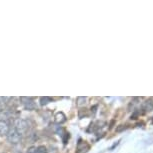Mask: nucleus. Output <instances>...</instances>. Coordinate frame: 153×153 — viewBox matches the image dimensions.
<instances>
[{
    "mask_svg": "<svg viewBox=\"0 0 153 153\" xmlns=\"http://www.w3.org/2000/svg\"><path fill=\"white\" fill-rule=\"evenodd\" d=\"M9 131L10 128L6 121H0V135H7Z\"/></svg>",
    "mask_w": 153,
    "mask_h": 153,
    "instance_id": "5",
    "label": "nucleus"
},
{
    "mask_svg": "<svg viewBox=\"0 0 153 153\" xmlns=\"http://www.w3.org/2000/svg\"><path fill=\"white\" fill-rule=\"evenodd\" d=\"M89 149V145L87 143L83 142L82 140H79L78 144H77V153H85L87 152Z\"/></svg>",
    "mask_w": 153,
    "mask_h": 153,
    "instance_id": "4",
    "label": "nucleus"
},
{
    "mask_svg": "<svg viewBox=\"0 0 153 153\" xmlns=\"http://www.w3.org/2000/svg\"><path fill=\"white\" fill-rule=\"evenodd\" d=\"M35 153H47V149H46L45 146L43 145H40L36 148V151Z\"/></svg>",
    "mask_w": 153,
    "mask_h": 153,
    "instance_id": "8",
    "label": "nucleus"
},
{
    "mask_svg": "<svg viewBox=\"0 0 153 153\" xmlns=\"http://www.w3.org/2000/svg\"><path fill=\"white\" fill-rule=\"evenodd\" d=\"M49 102H51V98L50 97L44 96V97L40 98V104H41V105H47Z\"/></svg>",
    "mask_w": 153,
    "mask_h": 153,
    "instance_id": "7",
    "label": "nucleus"
},
{
    "mask_svg": "<svg viewBox=\"0 0 153 153\" xmlns=\"http://www.w3.org/2000/svg\"><path fill=\"white\" fill-rule=\"evenodd\" d=\"M6 136H7V140L9 141L11 144H18L21 142V135H20L15 129L10 130Z\"/></svg>",
    "mask_w": 153,
    "mask_h": 153,
    "instance_id": "2",
    "label": "nucleus"
},
{
    "mask_svg": "<svg viewBox=\"0 0 153 153\" xmlns=\"http://www.w3.org/2000/svg\"><path fill=\"white\" fill-rule=\"evenodd\" d=\"M36 151V147H30V148H28L27 149V152L26 153H35Z\"/></svg>",
    "mask_w": 153,
    "mask_h": 153,
    "instance_id": "10",
    "label": "nucleus"
},
{
    "mask_svg": "<svg viewBox=\"0 0 153 153\" xmlns=\"http://www.w3.org/2000/svg\"><path fill=\"white\" fill-rule=\"evenodd\" d=\"M1 110H2V106H1V103H0V112H1Z\"/></svg>",
    "mask_w": 153,
    "mask_h": 153,
    "instance_id": "11",
    "label": "nucleus"
},
{
    "mask_svg": "<svg viewBox=\"0 0 153 153\" xmlns=\"http://www.w3.org/2000/svg\"><path fill=\"white\" fill-rule=\"evenodd\" d=\"M14 126H15V130L18 132L20 135L24 134L28 129L27 121L24 120V119H21V118H18V119L15 120V122H14Z\"/></svg>",
    "mask_w": 153,
    "mask_h": 153,
    "instance_id": "1",
    "label": "nucleus"
},
{
    "mask_svg": "<svg viewBox=\"0 0 153 153\" xmlns=\"http://www.w3.org/2000/svg\"><path fill=\"white\" fill-rule=\"evenodd\" d=\"M23 103V105H24V107L28 109V110H33V109H35V103H34V101L31 99L30 97H21L20 98Z\"/></svg>",
    "mask_w": 153,
    "mask_h": 153,
    "instance_id": "3",
    "label": "nucleus"
},
{
    "mask_svg": "<svg viewBox=\"0 0 153 153\" xmlns=\"http://www.w3.org/2000/svg\"><path fill=\"white\" fill-rule=\"evenodd\" d=\"M66 121V116L63 112H57L55 115V122L58 124H62Z\"/></svg>",
    "mask_w": 153,
    "mask_h": 153,
    "instance_id": "6",
    "label": "nucleus"
},
{
    "mask_svg": "<svg viewBox=\"0 0 153 153\" xmlns=\"http://www.w3.org/2000/svg\"><path fill=\"white\" fill-rule=\"evenodd\" d=\"M85 101H86V98H84V97H78V98H77V105H78V106L83 105L85 103Z\"/></svg>",
    "mask_w": 153,
    "mask_h": 153,
    "instance_id": "9",
    "label": "nucleus"
}]
</instances>
